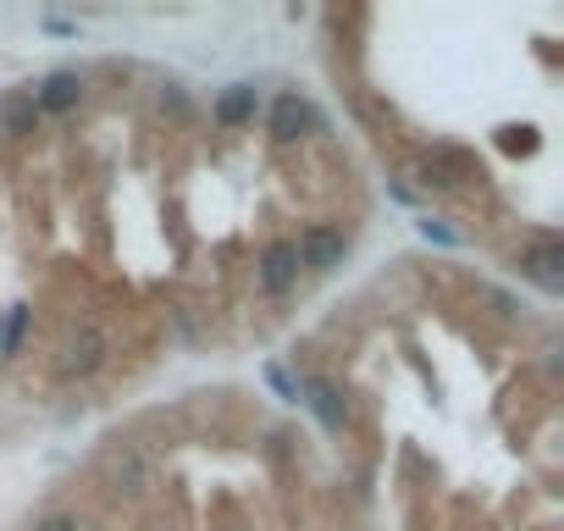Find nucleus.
Masks as SVG:
<instances>
[{
  "label": "nucleus",
  "mask_w": 564,
  "mask_h": 531,
  "mask_svg": "<svg viewBox=\"0 0 564 531\" xmlns=\"http://www.w3.org/2000/svg\"><path fill=\"white\" fill-rule=\"evenodd\" d=\"M111 327L100 322V316H78V311H67V316H56L51 322V344H45V371H51V382H62V388H73V382H89V377H100L106 366H111Z\"/></svg>",
  "instance_id": "1"
},
{
  "label": "nucleus",
  "mask_w": 564,
  "mask_h": 531,
  "mask_svg": "<svg viewBox=\"0 0 564 531\" xmlns=\"http://www.w3.org/2000/svg\"><path fill=\"white\" fill-rule=\"evenodd\" d=\"M100 476H106V492H111V498L139 503V498H150V487H155V454H150L144 443L111 437L106 454H100Z\"/></svg>",
  "instance_id": "2"
},
{
  "label": "nucleus",
  "mask_w": 564,
  "mask_h": 531,
  "mask_svg": "<svg viewBox=\"0 0 564 531\" xmlns=\"http://www.w3.org/2000/svg\"><path fill=\"white\" fill-rule=\"evenodd\" d=\"M249 278H254V294H260L265 305H282V300H289V294L300 289V278H305L294 238H265V243L254 249Z\"/></svg>",
  "instance_id": "3"
},
{
  "label": "nucleus",
  "mask_w": 564,
  "mask_h": 531,
  "mask_svg": "<svg viewBox=\"0 0 564 531\" xmlns=\"http://www.w3.org/2000/svg\"><path fill=\"white\" fill-rule=\"evenodd\" d=\"M265 133H271V144H276V150H294V144H305V139L327 133V122H322V111H316V100H311V95L282 89V95L271 100V111H265Z\"/></svg>",
  "instance_id": "4"
},
{
  "label": "nucleus",
  "mask_w": 564,
  "mask_h": 531,
  "mask_svg": "<svg viewBox=\"0 0 564 531\" xmlns=\"http://www.w3.org/2000/svg\"><path fill=\"white\" fill-rule=\"evenodd\" d=\"M294 249H300V266L305 272H333V266H344V254H349V227L344 221H311L300 238H294Z\"/></svg>",
  "instance_id": "5"
},
{
  "label": "nucleus",
  "mask_w": 564,
  "mask_h": 531,
  "mask_svg": "<svg viewBox=\"0 0 564 531\" xmlns=\"http://www.w3.org/2000/svg\"><path fill=\"white\" fill-rule=\"evenodd\" d=\"M254 117H260V89L254 84H232V89H221L210 100V128H221V133L254 128Z\"/></svg>",
  "instance_id": "6"
},
{
  "label": "nucleus",
  "mask_w": 564,
  "mask_h": 531,
  "mask_svg": "<svg viewBox=\"0 0 564 531\" xmlns=\"http://www.w3.org/2000/svg\"><path fill=\"white\" fill-rule=\"evenodd\" d=\"M514 272L531 278L542 294H558V283H564V272H558V243H553V238L520 243V249H514Z\"/></svg>",
  "instance_id": "7"
},
{
  "label": "nucleus",
  "mask_w": 564,
  "mask_h": 531,
  "mask_svg": "<svg viewBox=\"0 0 564 531\" xmlns=\"http://www.w3.org/2000/svg\"><path fill=\"white\" fill-rule=\"evenodd\" d=\"M84 89H89V84H84V73H73V67H67V73H51V78L34 89V106H40V117H67V111H78V106H84Z\"/></svg>",
  "instance_id": "8"
},
{
  "label": "nucleus",
  "mask_w": 564,
  "mask_h": 531,
  "mask_svg": "<svg viewBox=\"0 0 564 531\" xmlns=\"http://www.w3.org/2000/svg\"><path fill=\"white\" fill-rule=\"evenodd\" d=\"M40 106H34V89H18L7 106H0V133H18V139H34L40 133Z\"/></svg>",
  "instance_id": "9"
},
{
  "label": "nucleus",
  "mask_w": 564,
  "mask_h": 531,
  "mask_svg": "<svg viewBox=\"0 0 564 531\" xmlns=\"http://www.w3.org/2000/svg\"><path fill=\"white\" fill-rule=\"evenodd\" d=\"M161 117H166V128H194L199 106H194V95L183 84H161Z\"/></svg>",
  "instance_id": "10"
},
{
  "label": "nucleus",
  "mask_w": 564,
  "mask_h": 531,
  "mask_svg": "<svg viewBox=\"0 0 564 531\" xmlns=\"http://www.w3.org/2000/svg\"><path fill=\"white\" fill-rule=\"evenodd\" d=\"M34 531H84V520H78L73 509H51V514L34 520Z\"/></svg>",
  "instance_id": "11"
},
{
  "label": "nucleus",
  "mask_w": 564,
  "mask_h": 531,
  "mask_svg": "<svg viewBox=\"0 0 564 531\" xmlns=\"http://www.w3.org/2000/svg\"><path fill=\"white\" fill-rule=\"evenodd\" d=\"M0 139H7V133H0Z\"/></svg>",
  "instance_id": "12"
}]
</instances>
